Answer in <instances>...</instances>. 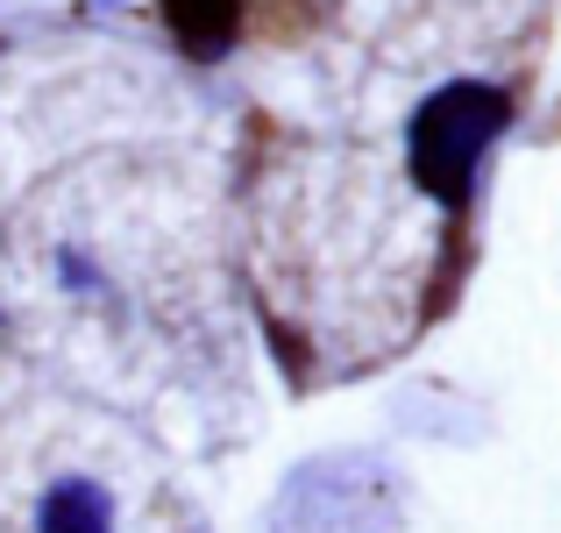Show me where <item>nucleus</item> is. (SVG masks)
<instances>
[{"label": "nucleus", "instance_id": "obj_3", "mask_svg": "<svg viewBox=\"0 0 561 533\" xmlns=\"http://www.w3.org/2000/svg\"><path fill=\"white\" fill-rule=\"evenodd\" d=\"M164 22L192 57H220L242 29V8L234 0H164Z\"/></svg>", "mask_w": 561, "mask_h": 533}, {"label": "nucleus", "instance_id": "obj_2", "mask_svg": "<svg viewBox=\"0 0 561 533\" xmlns=\"http://www.w3.org/2000/svg\"><path fill=\"white\" fill-rule=\"evenodd\" d=\"M36 533H114V498L93 477H57L36 506Z\"/></svg>", "mask_w": 561, "mask_h": 533}, {"label": "nucleus", "instance_id": "obj_1", "mask_svg": "<svg viewBox=\"0 0 561 533\" xmlns=\"http://www.w3.org/2000/svg\"><path fill=\"white\" fill-rule=\"evenodd\" d=\"M512 122V100L497 86H477V79H455L440 93L420 100L405 128V165H412V185L434 192L440 206H462L469 200V178H477L483 150L505 136Z\"/></svg>", "mask_w": 561, "mask_h": 533}]
</instances>
